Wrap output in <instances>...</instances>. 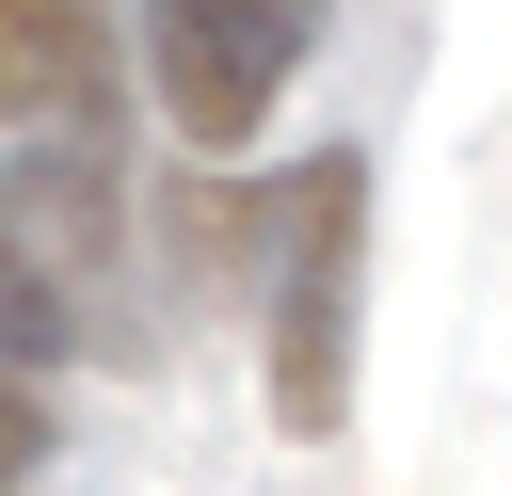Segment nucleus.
<instances>
[{"label":"nucleus","instance_id":"nucleus-1","mask_svg":"<svg viewBox=\"0 0 512 496\" xmlns=\"http://www.w3.org/2000/svg\"><path fill=\"white\" fill-rule=\"evenodd\" d=\"M224 224V256L256 272V336H272V432H336L352 416V272H368V160L352 144H320V160H288L272 192H240V208H208Z\"/></svg>","mask_w":512,"mask_h":496},{"label":"nucleus","instance_id":"nucleus-2","mask_svg":"<svg viewBox=\"0 0 512 496\" xmlns=\"http://www.w3.org/2000/svg\"><path fill=\"white\" fill-rule=\"evenodd\" d=\"M304 48H320V0H144V96L192 160H240Z\"/></svg>","mask_w":512,"mask_h":496},{"label":"nucleus","instance_id":"nucleus-3","mask_svg":"<svg viewBox=\"0 0 512 496\" xmlns=\"http://www.w3.org/2000/svg\"><path fill=\"white\" fill-rule=\"evenodd\" d=\"M0 80H16V160H48V128H64V160H96V128H112V16L96 0H0Z\"/></svg>","mask_w":512,"mask_h":496}]
</instances>
